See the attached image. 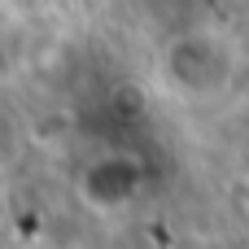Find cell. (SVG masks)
<instances>
[{"label":"cell","mask_w":249,"mask_h":249,"mask_svg":"<svg viewBox=\"0 0 249 249\" xmlns=\"http://www.w3.org/2000/svg\"><path fill=\"white\" fill-rule=\"evenodd\" d=\"M18 149H22V140H18V123L0 109V171L18 158Z\"/></svg>","instance_id":"1"}]
</instances>
